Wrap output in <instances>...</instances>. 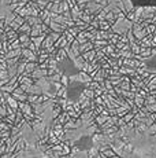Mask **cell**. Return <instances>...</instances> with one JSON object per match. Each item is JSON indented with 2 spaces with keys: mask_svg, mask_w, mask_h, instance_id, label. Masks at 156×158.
<instances>
[{
  "mask_svg": "<svg viewBox=\"0 0 156 158\" xmlns=\"http://www.w3.org/2000/svg\"><path fill=\"white\" fill-rule=\"evenodd\" d=\"M123 158H156V136L149 132L133 133Z\"/></svg>",
  "mask_w": 156,
  "mask_h": 158,
  "instance_id": "cell-1",
  "label": "cell"
},
{
  "mask_svg": "<svg viewBox=\"0 0 156 158\" xmlns=\"http://www.w3.org/2000/svg\"><path fill=\"white\" fill-rule=\"evenodd\" d=\"M67 135H73L71 138V144L77 148L80 153H86L91 150L93 146V140H92V133H67Z\"/></svg>",
  "mask_w": 156,
  "mask_h": 158,
  "instance_id": "cell-2",
  "label": "cell"
},
{
  "mask_svg": "<svg viewBox=\"0 0 156 158\" xmlns=\"http://www.w3.org/2000/svg\"><path fill=\"white\" fill-rule=\"evenodd\" d=\"M134 8H156V0H129Z\"/></svg>",
  "mask_w": 156,
  "mask_h": 158,
  "instance_id": "cell-3",
  "label": "cell"
}]
</instances>
